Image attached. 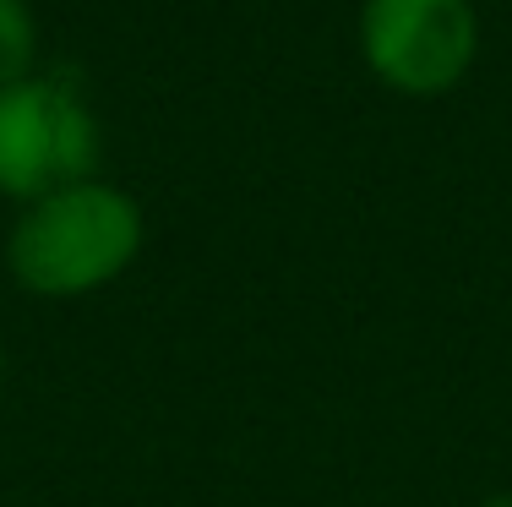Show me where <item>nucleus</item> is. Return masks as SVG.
Listing matches in <instances>:
<instances>
[{
    "mask_svg": "<svg viewBox=\"0 0 512 507\" xmlns=\"http://www.w3.org/2000/svg\"><path fill=\"white\" fill-rule=\"evenodd\" d=\"M0 393H6V338H0Z\"/></svg>",
    "mask_w": 512,
    "mask_h": 507,
    "instance_id": "nucleus-5",
    "label": "nucleus"
},
{
    "mask_svg": "<svg viewBox=\"0 0 512 507\" xmlns=\"http://www.w3.org/2000/svg\"><path fill=\"white\" fill-rule=\"evenodd\" d=\"M99 120L71 77H22L0 88V197L17 208L99 175Z\"/></svg>",
    "mask_w": 512,
    "mask_h": 507,
    "instance_id": "nucleus-2",
    "label": "nucleus"
},
{
    "mask_svg": "<svg viewBox=\"0 0 512 507\" xmlns=\"http://www.w3.org/2000/svg\"><path fill=\"white\" fill-rule=\"evenodd\" d=\"M148 219L126 186L77 180L66 191L28 202L6 229V273L22 295L82 300L126 279L142 257Z\"/></svg>",
    "mask_w": 512,
    "mask_h": 507,
    "instance_id": "nucleus-1",
    "label": "nucleus"
},
{
    "mask_svg": "<svg viewBox=\"0 0 512 507\" xmlns=\"http://www.w3.org/2000/svg\"><path fill=\"white\" fill-rule=\"evenodd\" d=\"M360 55L382 88L442 99L480 55V11L474 0H365Z\"/></svg>",
    "mask_w": 512,
    "mask_h": 507,
    "instance_id": "nucleus-3",
    "label": "nucleus"
},
{
    "mask_svg": "<svg viewBox=\"0 0 512 507\" xmlns=\"http://www.w3.org/2000/svg\"><path fill=\"white\" fill-rule=\"evenodd\" d=\"M39 66V17L28 0H0V88L33 77Z\"/></svg>",
    "mask_w": 512,
    "mask_h": 507,
    "instance_id": "nucleus-4",
    "label": "nucleus"
}]
</instances>
